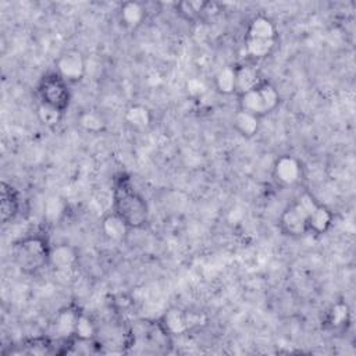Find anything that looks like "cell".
I'll use <instances>...</instances> for the list:
<instances>
[{"instance_id":"9c48e42d","label":"cell","mask_w":356,"mask_h":356,"mask_svg":"<svg viewBox=\"0 0 356 356\" xmlns=\"http://www.w3.org/2000/svg\"><path fill=\"white\" fill-rule=\"evenodd\" d=\"M77 262H78V253L71 245L60 244V245L52 247L49 264L54 270L57 271L71 270L73 267H76Z\"/></svg>"},{"instance_id":"7a4b0ae2","label":"cell","mask_w":356,"mask_h":356,"mask_svg":"<svg viewBox=\"0 0 356 356\" xmlns=\"http://www.w3.org/2000/svg\"><path fill=\"white\" fill-rule=\"evenodd\" d=\"M50 249L52 247L45 237L28 235L14 244V259L23 273L36 274L49 264Z\"/></svg>"},{"instance_id":"5bb4252c","label":"cell","mask_w":356,"mask_h":356,"mask_svg":"<svg viewBox=\"0 0 356 356\" xmlns=\"http://www.w3.org/2000/svg\"><path fill=\"white\" fill-rule=\"evenodd\" d=\"M278 36L277 25L266 16H256L251 20L247 28V36L252 39H270L275 41Z\"/></svg>"},{"instance_id":"3957f363","label":"cell","mask_w":356,"mask_h":356,"mask_svg":"<svg viewBox=\"0 0 356 356\" xmlns=\"http://www.w3.org/2000/svg\"><path fill=\"white\" fill-rule=\"evenodd\" d=\"M68 85L70 84L64 81L56 71L45 74L38 85V96L41 101L39 103L64 113L71 102V92Z\"/></svg>"},{"instance_id":"52a82bcc","label":"cell","mask_w":356,"mask_h":356,"mask_svg":"<svg viewBox=\"0 0 356 356\" xmlns=\"http://www.w3.org/2000/svg\"><path fill=\"white\" fill-rule=\"evenodd\" d=\"M20 210V199L17 189L8 184L6 181L2 182V189H0V218L2 223L8 224L12 222Z\"/></svg>"},{"instance_id":"4fadbf2b","label":"cell","mask_w":356,"mask_h":356,"mask_svg":"<svg viewBox=\"0 0 356 356\" xmlns=\"http://www.w3.org/2000/svg\"><path fill=\"white\" fill-rule=\"evenodd\" d=\"M81 312L73 308H65L60 311L54 320V334L60 338H70L74 337L77 322Z\"/></svg>"},{"instance_id":"7c38bea8","label":"cell","mask_w":356,"mask_h":356,"mask_svg":"<svg viewBox=\"0 0 356 356\" xmlns=\"http://www.w3.org/2000/svg\"><path fill=\"white\" fill-rule=\"evenodd\" d=\"M235 71V94L241 95L248 91L255 90L263 81L259 71L252 65H238L234 67Z\"/></svg>"},{"instance_id":"4316f807","label":"cell","mask_w":356,"mask_h":356,"mask_svg":"<svg viewBox=\"0 0 356 356\" xmlns=\"http://www.w3.org/2000/svg\"><path fill=\"white\" fill-rule=\"evenodd\" d=\"M46 216L52 220H57L64 213V203L60 198H52L46 203Z\"/></svg>"},{"instance_id":"d4e9b609","label":"cell","mask_w":356,"mask_h":356,"mask_svg":"<svg viewBox=\"0 0 356 356\" xmlns=\"http://www.w3.org/2000/svg\"><path fill=\"white\" fill-rule=\"evenodd\" d=\"M349 322V309L345 304H335L328 315H327V324L331 328H341Z\"/></svg>"},{"instance_id":"ffe728a7","label":"cell","mask_w":356,"mask_h":356,"mask_svg":"<svg viewBox=\"0 0 356 356\" xmlns=\"http://www.w3.org/2000/svg\"><path fill=\"white\" fill-rule=\"evenodd\" d=\"M274 46H275V41L245 38V52L249 57L255 60H262L270 56L271 52L274 50Z\"/></svg>"},{"instance_id":"277c9868","label":"cell","mask_w":356,"mask_h":356,"mask_svg":"<svg viewBox=\"0 0 356 356\" xmlns=\"http://www.w3.org/2000/svg\"><path fill=\"white\" fill-rule=\"evenodd\" d=\"M87 59L77 49H68L63 52L56 61V73L68 84L83 81L87 74Z\"/></svg>"},{"instance_id":"9a60e30c","label":"cell","mask_w":356,"mask_h":356,"mask_svg":"<svg viewBox=\"0 0 356 356\" xmlns=\"http://www.w3.org/2000/svg\"><path fill=\"white\" fill-rule=\"evenodd\" d=\"M233 125L240 135H242L245 138H252L258 134V131L260 128V118L252 113H248V112H244L240 109L234 114Z\"/></svg>"},{"instance_id":"2e32d148","label":"cell","mask_w":356,"mask_h":356,"mask_svg":"<svg viewBox=\"0 0 356 356\" xmlns=\"http://www.w3.org/2000/svg\"><path fill=\"white\" fill-rule=\"evenodd\" d=\"M102 231L110 241H123L127 237L129 227L114 211H112L102 222Z\"/></svg>"},{"instance_id":"ac0fdd59","label":"cell","mask_w":356,"mask_h":356,"mask_svg":"<svg viewBox=\"0 0 356 356\" xmlns=\"http://www.w3.org/2000/svg\"><path fill=\"white\" fill-rule=\"evenodd\" d=\"M238 101H240V109L241 110L252 113V114L258 116L259 118L267 116L266 110H264V106H263V102H262V98H260V94L258 91V87L252 91H248L245 94L238 95Z\"/></svg>"},{"instance_id":"cb8c5ba5","label":"cell","mask_w":356,"mask_h":356,"mask_svg":"<svg viewBox=\"0 0 356 356\" xmlns=\"http://www.w3.org/2000/svg\"><path fill=\"white\" fill-rule=\"evenodd\" d=\"M96 333H98L96 324L92 322V319L81 313L77 322L74 337L81 342H91L96 335Z\"/></svg>"},{"instance_id":"8fae6325","label":"cell","mask_w":356,"mask_h":356,"mask_svg":"<svg viewBox=\"0 0 356 356\" xmlns=\"http://www.w3.org/2000/svg\"><path fill=\"white\" fill-rule=\"evenodd\" d=\"M333 220H334L333 211L327 206L319 203L317 207L308 218V234H313V235L326 234L333 226Z\"/></svg>"},{"instance_id":"ba28073f","label":"cell","mask_w":356,"mask_h":356,"mask_svg":"<svg viewBox=\"0 0 356 356\" xmlns=\"http://www.w3.org/2000/svg\"><path fill=\"white\" fill-rule=\"evenodd\" d=\"M147 8L139 2H125L120 6L118 20L120 24L129 31L136 30L147 20Z\"/></svg>"},{"instance_id":"8992f818","label":"cell","mask_w":356,"mask_h":356,"mask_svg":"<svg viewBox=\"0 0 356 356\" xmlns=\"http://www.w3.org/2000/svg\"><path fill=\"white\" fill-rule=\"evenodd\" d=\"M273 177L284 187L298 184L302 177L301 162L291 155L280 156L273 165Z\"/></svg>"},{"instance_id":"5b68a950","label":"cell","mask_w":356,"mask_h":356,"mask_svg":"<svg viewBox=\"0 0 356 356\" xmlns=\"http://www.w3.org/2000/svg\"><path fill=\"white\" fill-rule=\"evenodd\" d=\"M278 226L284 235L291 238L304 237L308 234V215L293 202L281 213Z\"/></svg>"},{"instance_id":"83f0119b","label":"cell","mask_w":356,"mask_h":356,"mask_svg":"<svg viewBox=\"0 0 356 356\" xmlns=\"http://www.w3.org/2000/svg\"><path fill=\"white\" fill-rule=\"evenodd\" d=\"M187 90H188V92H189L192 96H199V95H202V94L205 92L206 88H205V85H203L202 81L193 78V80L188 81Z\"/></svg>"},{"instance_id":"484cf974","label":"cell","mask_w":356,"mask_h":356,"mask_svg":"<svg viewBox=\"0 0 356 356\" xmlns=\"http://www.w3.org/2000/svg\"><path fill=\"white\" fill-rule=\"evenodd\" d=\"M36 113H38L39 121L48 128H54L56 125H59V123L61 121V117H63L61 112H59L53 107H49L46 105H42V103H39Z\"/></svg>"},{"instance_id":"e0dca14e","label":"cell","mask_w":356,"mask_h":356,"mask_svg":"<svg viewBox=\"0 0 356 356\" xmlns=\"http://www.w3.org/2000/svg\"><path fill=\"white\" fill-rule=\"evenodd\" d=\"M125 123L136 129L147 128L152 123V113L151 110L144 105H132L127 109L124 114Z\"/></svg>"},{"instance_id":"7402d4cb","label":"cell","mask_w":356,"mask_h":356,"mask_svg":"<svg viewBox=\"0 0 356 356\" xmlns=\"http://www.w3.org/2000/svg\"><path fill=\"white\" fill-rule=\"evenodd\" d=\"M258 91L260 94V98H262V102H263V106H264V110H266V114H270L271 112H274L278 105H280V95H278V91L270 84L267 83L266 80H263L260 83V85L258 87Z\"/></svg>"},{"instance_id":"30bf717a","label":"cell","mask_w":356,"mask_h":356,"mask_svg":"<svg viewBox=\"0 0 356 356\" xmlns=\"http://www.w3.org/2000/svg\"><path fill=\"white\" fill-rule=\"evenodd\" d=\"M159 323L169 335H181L189 330L191 316L181 309L173 308L162 316Z\"/></svg>"},{"instance_id":"44dd1931","label":"cell","mask_w":356,"mask_h":356,"mask_svg":"<svg viewBox=\"0 0 356 356\" xmlns=\"http://www.w3.org/2000/svg\"><path fill=\"white\" fill-rule=\"evenodd\" d=\"M215 87L222 95L235 94V71L234 67H224L215 76Z\"/></svg>"},{"instance_id":"603a6c76","label":"cell","mask_w":356,"mask_h":356,"mask_svg":"<svg viewBox=\"0 0 356 356\" xmlns=\"http://www.w3.org/2000/svg\"><path fill=\"white\" fill-rule=\"evenodd\" d=\"M78 121H80V125L85 131L92 132V134H98V132L103 131L106 127V123H105L102 114L98 112H94V110H87V112L81 113V116L78 117Z\"/></svg>"},{"instance_id":"6da1fadb","label":"cell","mask_w":356,"mask_h":356,"mask_svg":"<svg viewBox=\"0 0 356 356\" xmlns=\"http://www.w3.org/2000/svg\"><path fill=\"white\" fill-rule=\"evenodd\" d=\"M113 211L129 230L145 227L149 219V207L144 199L131 184V180L121 176L117 178L113 189Z\"/></svg>"},{"instance_id":"d6986e66","label":"cell","mask_w":356,"mask_h":356,"mask_svg":"<svg viewBox=\"0 0 356 356\" xmlns=\"http://www.w3.org/2000/svg\"><path fill=\"white\" fill-rule=\"evenodd\" d=\"M206 2H200V0H185V2H180L176 5V12L181 19L187 21H199L203 20Z\"/></svg>"}]
</instances>
